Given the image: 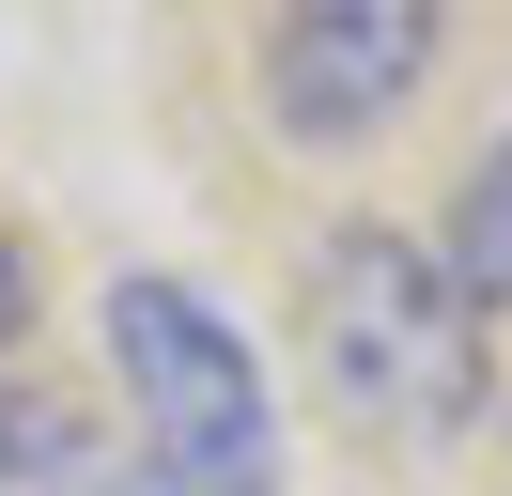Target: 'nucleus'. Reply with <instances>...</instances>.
Here are the masks:
<instances>
[{
  "label": "nucleus",
  "mask_w": 512,
  "mask_h": 496,
  "mask_svg": "<svg viewBox=\"0 0 512 496\" xmlns=\"http://www.w3.org/2000/svg\"><path fill=\"white\" fill-rule=\"evenodd\" d=\"M450 47V0H264V124L280 155H373Z\"/></svg>",
  "instance_id": "obj_3"
},
{
  "label": "nucleus",
  "mask_w": 512,
  "mask_h": 496,
  "mask_svg": "<svg viewBox=\"0 0 512 496\" xmlns=\"http://www.w3.org/2000/svg\"><path fill=\"white\" fill-rule=\"evenodd\" d=\"M94 326H109V372H125V419H140V465L109 496H280V388L187 279L125 264Z\"/></svg>",
  "instance_id": "obj_2"
},
{
  "label": "nucleus",
  "mask_w": 512,
  "mask_h": 496,
  "mask_svg": "<svg viewBox=\"0 0 512 496\" xmlns=\"http://www.w3.org/2000/svg\"><path fill=\"white\" fill-rule=\"evenodd\" d=\"M0 496H109L94 419H78L63 388H0Z\"/></svg>",
  "instance_id": "obj_4"
},
{
  "label": "nucleus",
  "mask_w": 512,
  "mask_h": 496,
  "mask_svg": "<svg viewBox=\"0 0 512 496\" xmlns=\"http://www.w3.org/2000/svg\"><path fill=\"white\" fill-rule=\"evenodd\" d=\"M16 341H32V248L0 233V357H16Z\"/></svg>",
  "instance_id": "obj_6"
},
{
  "label": "nucleus",
  "mask_w": 512,
  "mask_h": 496,
  "mask_svg": "<svg viewBox=\"0 0 512 496\" xmlns=\"http://www.w3.org/2000/svg\"><path fill=\"white\" fill-rule=\"evenodd\" d=\"M435 264L466 279V310H512V140L466 155V186H450V217H435Z\"/></svg>",
  "instance_id": "obj_5"
},
{
  "label": "nucleus",
  "mask_w": 512,
  "mask_h": 496,
  "mask_svg": "<svg viewBox=\"0 0 512 496\" xmlns=\"http://www.w3.org/2000/svg\"><path fill=\"white\" fill-rule=\"evenodd\" d=\"M295 341H311V388L342 403V434H373V450H450L497 419V341H481L466 279L388 217H342L311 248Z\"/></svg>",
  "instance_id": "obj_1"
}]
</instances>
